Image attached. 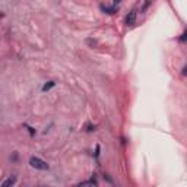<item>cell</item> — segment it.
<instances>
[{"instance_id":"cell-1","label":"cell","mask_w":187,"mask_h":187,"mask_svg":"<svg viewBox=\"0 0 187 187\" xmlns=\"http://www.w3.org/2000/svg\"><path fill=\"white\" fill-rule=\"evenodd\" d=\"M29 165L35 170H41V171H45L48 170V164L45 161H43L41 158H37V157H32L29 159Z\"/></svg>"},{"instance_id":"cell-2","label":"cell","mask_w":187,"mask_h":187,"mask_svg":"<svg viewBox=\"0 0 187 187\" xmlns=\"http://www.w3.org/2000/svg\"><path fill=\"white\" fill-rule=\"evenodd\" d=\"M99 8L104 13H108V15H113V13L117 12V8H119V3H113V4H105V3H101Z\"/></svg>"},{"instance_id":"cell-3","label":"cell","mask_w":187,"mask_h":187,"mask_svg":"<svg viewBox=\"0 0 187 187\" xmlns=\"http://www.w3.org/2000/svg\"><path fill=\"white\" fill-rule=\"evenodd\" d=\"M16 180H18V177L15 174L9 175L6 180H3V183H2V186L0 187H13L15 184H16Z\"/></svg>"},{"instance_id":"cell-4","label":"cell","mask_w":187,"mask_h":187,"mask_svg":"<svg viewBox=\"0 0 187 187\" xmlns=\"http://www.w3.org/2000/svg\"><path fill=\"white\" fill-rule=\"evenodd\" d=\"M135 22H136V10H130L124 18V24L126 25H133Z\"/></svg>"},{"instance_id":"cell-5","label":"cell","mask_w":187,"mask_h":187,"mask_svg":"<svg viewBox=\"0 0 187 187\" xmlns=\"http://www.w3.org/2000/svg\"><path fill=\"white\" fill-rule=\"evenodd\" d=\"M94 186H97V181H95V179L86 180V181H82V183L76 184L75 187H94Z\"/></svg>"},{"instance_id":"cell-6","label":"cell","mask_w":187,"mask_h":187,"mask_svg":"<svg viewBox=\"0 0 187 187\" xmlns=\"http://www.w3.org/2000/svg\"><path fill=\"white\" fill-rule=\"evenodd\" d=\"M54 85H56V82L50 81V82H48V83H45V85L43 86V91H44V92H47V91H50V89H51V88H53V86H54Z\"/></svg>"},{"instance_id":"cell-7","label":"cell","mask_w":187,"mask_h":187,"mask_svg":"<svg viewBox=\"0 0 187 187\" xmlns=\"http://www.w3.org/2000/svg\"><path fill=\"white\" fill-rule=\"evenodd\" d=\"M186 40H187V31H184V34L180 37V41H183V43H184Z\"/></svg>"},{"instance_id":"cell-8","label":"cell","mask_w":187,"mask_h":187,"mask_svg":"<svg viewBox=\"0 0 187 187\" xmlns=\"http://www.w3.org/2000/svg\"><path fill=\"white\" fill-rule=\"evenodd\" d=\"M183 75H187V66H184L183 67Z\"/></svg>"}]
</instances>
